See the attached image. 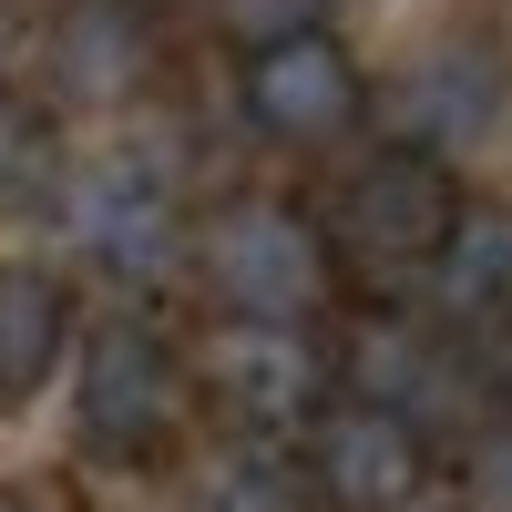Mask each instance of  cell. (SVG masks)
<instances>
[{
  "label": "cell",
  "mask_w": 512,
  "mask_h": 512,
  "mask_svg": "<svg viewBox=\"0 0 512 512\" xmlns=\"http://www.w3.org/2000/svg\"><path fill=\"white\" fill-rule=\"evenodd\" d=\"M451 216H461L451 164L420 154V144H379V154H359L349 175H338L328 216H318V236H328V277L359 287L369 308H390V297L441 256Z\"/></svg>",
  "instance_id": "1"
},
{
  "label": "cell",
  "mask_w": 512,
  "mask_h": 512,
  "mask_svg": "<svg viewBox=\"0 0 512 512\" xmlns=\"http://www.w3.org/2000/svg\"><path fill=\"white\" fill-rule=\"evenodd\" d=\"M185 267L216 287V308L236 328H308L328 308V236L308 205H277V195H226L216 216L185 236Z\"/></svg>",
  "instance_id": "2"
},
{
  "label": "cell",
  "mask_w": 512,
  "mask_h": 512,
  "mask_svg": "<svg viewBox=\"0 0 512 512\" xmlns=\"http://www.w3.org/2000/svg\"><path fill=\"white\" fill-rule=\"evenodd\" d=\"M185 420V349L154 318H103L72 349V451L134 472Z\"/></svg>",
  "instance_id": "3"
},
{
  "label": "cell",
  "mask_w": 512,
  "mask_h": 512,
  "mask_svg": "<svg viewBox=\"0 0 512 512\" xmlns=\"http://www.w3.org/2000/svg\"><path fill=\"white\" fill-rule=\"evenodd\" d=\"M236 113L277 154H328L369 123V72L338 31H297L267 52H236Z\"/></svg>",
  "instance_id": "4"
},
{
  "label": "cell",
  "mask_w": 512,
  "mask_h": 512,
  "mask_svg": "<svg viewBox=\"0 0 512 512\" xmlns=\"http://www.w3.org/2000/svg\"><path fill=\"white\" fill-rule=\"evenodd\" d=\"M62 226L82 246V267H103L123 287H154L164 267L185 256V205H175V175L154 154H93L62 175Z\"/></svg>",
  "instance_id": "5"
},
{
  "label": "cell",
  "mask_w": 512,
  "mask_h": 512,
  "mask_svg": "<svg viewBox=\"0 0 512 512\" xmlns=\"http://www.w3.org/2000/svg\"><path fill=\"white\" fill-rule=\"evenodd\" d=\"M297 472H308L318 512H410L431 482V431H410L400 410H369V400H328L297 431Z\"/></svg>",
  "instance_id": "6"
},
{
  "label": "cell",
  "mask_w": 512,
  "mask_h": 512,
  "mask_svg": "<svg viewBox=\"0 0 512 512\" xmlns=\"http://www.w3.org/2000/svg\"><path fill=\"white\" fill-rule=\"evenodd\" d=\"M205 400H216L236 431H308V420L328 410V349L308 328H236L195 359Z\"/></svg>",
  "instance_id": "7"
},
{
  "label": "cell",
  "mask_w": 512,
  "mask_h": 512,
  "mask_svg": "<svg viewBox=\"0 0 512 512\" xmlns=\"http://www.w3.org/2000/svg\"><path fill=\"white\" fill-rule=\"evenodd\" d=\"M154 62H164V41H154L144 0H72V11L52 21V41H41V82H52L62 113L134 103L144 82H154Z\"/></svg>",
  "instance_id": "8"
},
{
  "label": "cell",
  "mask_w": 512,
  "mask_h": 512,
  "mask_svg": "<svg viewBox=\"0 0 512 512\" xmlns=\"http://www.w3.org/2000/svg\"><path fill=\"white\" fill-rule=\"evenodd\" d=\"M400 103H410L400 144L451 164L472 134H492V113H502V52H492V41H431V52L400 72Z\"/></svg>",
  "instance_id": "9"
},
{
  "label": "cell",
  "mask_w": 512,
  "mask_h": 512,
  "mask_svg": "<svg viewBox=\"0 0 512 512\" xmlns=\"http://www.w3.org/2000/svg\"><path fill=\"white\" fill-rule=\"evenodd\" d=\"M420 287H431V308L451 328H512V205L461 195V216H451L441 256L420 267Z\"/></svg>",
  "instance_id": "10"
},
{
  "label": "cell",
  "mask_w": 512,
  "mask_h": 512,
  "mask_svg": "<svg viewBox=\"0 0 512 512\" xmlns=\"http://www.w3.org/2000/svg\"><path fill=\"white\" fill-rule=\"evenodd\" d=\"M72 359V287L31 256H0V400H31Z\"/></svg>",
  "instance_id": "11"
},
{
  "label": "cell",
  "mask_w": 512,
  "mask_h": 512,
  "mask_svg": "<svg viewBox=\"0 0 512 512\" xmlns=\"http://www.w3.org/2000/svg\"><path fill=\"white\" fill-rule=\"evenodd\" d=\"M216 21L236 52H267V41H297V31H328V0H216Z\"/></svg>",
  "instance_id": "12"
},
{
  "label": "cell",
  "mask_w": 512,
  "mask_h": 512,
  "mask_svg": "<svg viewBox=\"0 0 512 512\" xmlns=\"http://www.w3.org/2000/svg\"><path fill=\"white\" fill-rule=\"evenodd\" d=\"M52 175V134H41V113H21L11 93H0V195H21Z\"/></svg>",
  "instance_id": "13"
},
{
  "label": "cell",
  "mask_w": 512,
  "mask_h": 512,
  "mask_svg": "<svg viewBox=\"0 0 512 512\" xmlns=\"http://www.w3.org/2000/svg\"><path fill=\"white\" fill-rule=\"evenodd\" d=\"M195 512H287V482L267 472V461H226V472L195 492Z\"/></svg>",
  "instance_id": "14"
},
{
  "label": "cell",
  "mask_w": 512,
  "mask_h": 512,
  "mask_svg": "<svg viewBox=\"0 0 512 512\" xmlns=\"http://www.w3.org/2000/svg\"><path fill=\"white\" fill-rule=\"evenodd\" d=\"M472 492L492 502V512H512V410L482 431V451H472Z\"/></svg>",
  "instance_id": "15"
},
{
  "label": "cell",
  "mask_w": 512,
  "mask_h": 512,
  "mask_svg": "<svg viewBox=\"0 0 512 512\" xmlns=\"http://www.w3.org/2000/svg\"><path fill=\"white\" fill-rule=\"evenodd\" d=\"M144 11H164V0H144Z\"/></svg>",
  "instance_id": "16"
},
{
  "label": "cell",
  "mask_w": 512,
  "mask_h": 512,
  "mask_svg": "<svg viewBox=\"0 0 512 512\" xmlns=\"http://www.w3.org/2000/svg\"><path fill=\"white\" fill-rule=\"evenodd\" d=\"M0 512H21V502H0Z\"/></svg>",
  "instance_id": "17"
}]
</instances>
